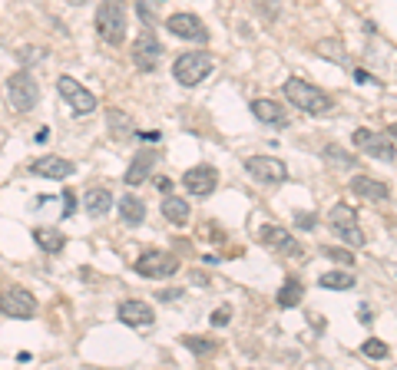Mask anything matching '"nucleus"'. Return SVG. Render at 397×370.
<instances>
[{
	"label": "nucleus",
	"instance_id": "nucleus-10",
	"mask_svg": "<svg viewBox=\"0 0 397 370\" xmlns=\"http://www.w3.org/2000/svg\"><path fill=\"white\" fill-rule=\"evenodd\" d=\"M133 63H136L140 73L159 69V63H163V43L156 40L152 30H142V34L136 36V43H133Z\"/></svg>",
	"mask_w": 397,
	"mask_h": 370
},
{
	"label": "nucleus",
	"instance_id": "nucleus-9",
	"mask_svg": "<svg viewBox=\"0 0 397 370\" xmlns=\"http://www.w3.org/2000/svg\"><path fill=\"white\" fill-rule=\"evenodd\" d=\"M245 172L262 185H281L288 179V165L278 156H252L245 159Z\"/></svg>",
	"mask_w": 397,
	"mask_h": 370
},
{
	"label": "nucleus",
	"instance_id": "nucleus-22",
	"mask_svg": "<svg viewBox=\"0 0 397 370\" xmlns=\"http://www.w3.org/2000/svg\"><path fill=\"white\" fill-rule=\"evenodd\" d=\"M119 219L126 221V225H142L146 221V202L142 198H136V196H123L119 198Z\"/></svg>",
	"mask_w": 397,
	"mask_h": 370
},
{
	"label": "nucleus",
	"instance_id": "nucleus-41",
	"mask_svg": "<svg viewBox=\"0 0 397 370\" xmlns=\"http://www.w3.org/2000/svg\"><path fill=\"white\" fill-rule=\"evenodd\" d=\"M70 4H76V7H80V4H86V0H70Z\"/></svg>",
	"mask_w": 397,
	"mask_h": 370
},
{
	"label": "nucleus",
	"instance_id": "nucleus-27",
	"mask_svg": "<svg viewBox=\"0 0 397 370\" xmlns=\"http://www.w3.org/2000/svg\"><path fill=\"white\" fill-rule=\"evenodd\" d=\"M182 344H186L192 354H198V357H209V354L219 350V344H215L212 337H196V334H186L182 337Z\"/></svg>",
	"mask_w": 397,
	"mask_h": 370
},
{
	"label": "nucleus",
	"instance_id": "nucleus-25",
	"mask_svg": "<svg viewBox=\"0 0 397 370\" xmlns=\"http://www.w3.org/2000/svg\"><path fill=\"white\" fill-rule=\"evenodd\" d=\"M304 298V285L298 278H285V285L278 288V308H298Z\"/></svg>",
	"mask_w": 397,
	"mask_h": 370
},
{
	"label": "nucleus",
	"instance_id": "nucleus-33",
	"mask_svg": "<svg viewBox=\"0 0 397 370\" xmlns=\"http://www.w3.org/2000/svg\"><path fill=\"white\" fill-rule=\"evenodd\" d=\"M338 235H341V238H344L348 245H358V248L368 242V238H364V231H361V225H354V228H344V231H338Z\"/></svg>",
	"mask_w": 397,
	"mask_h": 370
},
{
	"label": "nucleus",
	"instance_id": "nucleus-35",
	"mask_svg": "<svg viewBox=\"0 0 397 370\" xmlns=\"http://www.w3.org/2000/svg\"><path fill=\"white\" fill-rule=\"evenodd\" d=\"M73 212H76V196H73L70 189H67V192H63V219H67V215H73Z\"/></svg>",
	"mask_w": 397,
	"mask_h": 370
},
{
	"label": "nucleus",
	"instance_id": "nucleus-3",
	"mask_svg": "<svg viewBox=\"0 0 397 370\" xmlns=\"http://www.w3.org/2000/svg\"><path fill=\"white\" fill-rule=\"evenodd\" d=\"M173 76L179 86H198V83H206L212 76V57L206 50H186V53H179L173 63Z\"/></svg>",
	"mask_w": 397,
	"mask_h": 370
},
{
	"label": "nucleus",
	"instance_id": "nucleus-15",
	"mask_svg": "<svg viewBox=\"0 0 397 370\" xmlns=\"http://www.w3.org/2000/svg\"><path fill=\"white\" fill-rule=\"evenodd\" d=\"M156 162H159V152H156V149L136 152V156H133V162H129L126 175H123V182H126V185H142V182H146V179L152 175Z\"/></svg>",
	"mask_w": 397,
	"mask_h": 370
},
{
	"label": "nucleus",
	"instance_id": "nucleus-1",
	"mask_svg": "<svg viewBox=\"0 0 397 370\" xmlns=\"http://www.w3.org/2000/svg\"><path fill=\"white\" fill-rule=\"evenodd\" d=\"M281 92H285V100H288V103L298 106V109L308 113V116H328L331 109H335V100H331L321 86L308 83L304 76H288L285 86H281Z\"/></svg>",
	"mask_w": 397,
	"mask_h": 370
},
{
	"label": "nucleus",
	"instance_id": "nucleus-29",
	"mask_svg": "<svg viewBox=\"0 0 397 370\" xmlns=\"http://www.w3.org/2000/svg\"><path fill=\"white\" fill-rule=\"evenodd\" d=\"M361 354L368 360H384L387 354H391V347H387L384 341H377V337H368V341L361 344Z\"/></svg>",
	"mask_w": 397,
	"mask_h": 370
},
{
	"label": "nucleus",
	"instance_id": "nucleus-34",
	"mask_svg": "<svg viewBox=\"0 0 397 370\" xmlns=\"http://www.w3.org/2000/svg\"><path fill=\"white\" fill-rule=\"evenodd\" d=\"M17 57H20V63H34V60H43V57H47V50H43V46H24V50H20Z\"/></svg>",
	"mask_w": 397,
	"mask_h": 370
},
{
	"label": "nucleus",
	"instance_id": "nucleus-24",
	"mask_svg": "<svg viewBox=\"0 0 397 370\" xmlns=\"http://www.w3.org/2000/svg\"><path fill=\"white\" fill-rule=\"evenodd\" d=\"M106 126H109V136L113 139H129L136 136V126H133V119L126 113H119V109H109L106 113Z\"/></svg>",
	"mask_w": 397,
	"mask_h": 370
},
{
	"label": "nucleus",
	"instance_id": "nucleus-7",
	"mask_svg": "<svg viewBox=\"0 0 397 370\" xmlns=\"http://www.w3.org/2000/svg\"><path fill=\"white\" fill-rule=\"evenodd\" d=\"M57 92H60V100L70 106L76 116H90L96 109V96L86 90L76 76H67V73L57 76Z\"/></svg>",
	"mask_w": 397,
	"mask_h": 370
},
{
	"label": "nucleus",
	"instance_id": "nucleus-38",
	"mask_svg": "<svg viewBox=\"0 0 397 370\" xmlns=\"http://www.w3.org/2000/svg\"><path fill=\"white\" fill-rule=\"evenodd\" d=\"M159 298H163V301H173V298H182V288H173V291H163V294H159Z\"/></svg>",
	"mask_w": 397,
	"mask_h": 370
},
{
	"label": "nucleus",
	"instance_id": "nucleus-17",
	"mask_svg": "<svg viewBox=\"0 0 397 370\" xmlns=\"http://www.w3.org/2000/svg\"><path fill=\"white\" fill-rule=\"evenodd\" d=\"M258 238L269 245V248H278V252H285V254H298V252H302V245L295 242V238L281 228V225H262V228H258Z\"/></svg>",
	"mask_w": 397,
	"mask_h": 370
},
{
	"label": "nucleus",
	"instance_id": "nucleus-37",
	"mask_svg": "<svg viewBox=\"0 0 397 370\" xmlns=\"http://www.w3.org/2000/svg\"><path fill=\"white\" fill-rule=\"evenodd\" d=\"M136 11H140L142 23H149V20H152V11H149V7H146V0H140V4H136Z\"/></svg>",
	"mask_w": 397,
	"mask_h": 370
},
{
	"label": "nucleus",
	"instance_id": "nucleus-14",
	"mask_svg": "<svg viewBox=\"0 0 397 370\" xmlns=\"http://www.w3.org/2000/svg\"><path fill=\"white\" fill-rule=\"evenodd\" d=\"M348 189L354 192V196L371 198V202H387V198H391V185L381 182V179H374V175H364V172L354 175V179L348 182Z\"/></svg>",
	"mask_w": 397,
	"mask_h": 370
},
{
	"label": "nucleus",
	"instance_id": "nucleus-5",
	"mask_svg": "<svg viewBox=\"0 0 397 370\" xmlns=\"http://www.w3.org/2000/svg\"><path fill=\"white\" fill-rule=\"evenodd\" d=\"M136 275L142 278H152V281H163V278H173L179 271V258L173 252H163V248H149V252H142L136 261Z\"/></svg>",
	"mask_w": 397,
	"mask_h": 370
},
{
	"label": "nucleus",
	"instance_id": "nucleus-6",
	"mask_svg": "<svg viewBox=\"0 0 397 370\" xmlns=\"http://www.w3.org/2000/svg\"><path fill=\"white\" fill-rule=\"evenodd\" d=\"M351 142L358 146V152L371 156V159L394 162V156H397V142L391 139V132H377V129H354Z\"/></svg>",
	"mask_w": 397,
	"mask_h": 370
},
{
	"label": "nucleus",
	"instance_id": "nucleus-18",
	"mask_svg": "<svg viewBox=\"0 0 397 370\" xmlns=\"http://www.w3.org/2000/svg\"><path fill=\"white\" fill-rule=\"evenodd\" d=\"M252 116H255L258 123H269V126H285V123H288L285 106H281L278 100H269V96L252 100Z\"/></svg>",
	"mask_w": 397,
	"mask_h": 370
},
{
	"label": "nucleus",
	"instance_id": "nucleus-12",
	"mask_svg": "<svg viewBox=\"0 0 397 370\" xmlns=\"http://www.w3.org/2000/svg\"><path fill=\"white\" fill-rule=\"evenodd\" d=\"M182 185H186L189 196L206 198V196H212V192L219 189V172H215L212 165H192V169L182 175Z\"/></svg>",
	"mask_w": 397,
	"mask_h": 370
},
{
	"label": "nucleus",
	"instance_id": "nucleus-23",
	"mask_svg": "<svg viewBox=\"0 0 397 370\" xmlns=\"http://www.w3.org/2000/svg\"><path fill=\"white\" fill-rule=\"evenodd\" d=\"M328 221H331V228H354L358 225V208H351L348 202H335L331 205V212H328Z\"/></svg>",
	"mask_w": 397,
	"mask_h": 370
},
{
	"label": "nucleus",
	"instance_id": "nucleus-36",
	"mask_svg": "<svg viewBox=\"0 0 397 370\" xmlns=\"http://www.w3.org/2000/svg\"><path fill=\"white\" fill-rule=\"evenodd\" d=\"M156 189H159L163 196H169V192H173V179H166V175H159V179H156Z\"/></svg>",
	"mask_w": 397,
	"mask_h": 370
},
{
	"label": "nucleus",
	"instance_id": "nucleus-16",
	"mask_svg": "<svg viewBox=\"0 0 397 370\" xmlns=\"http://www.w3.org/2000/svg\"><path fill=\"white\" fill-rule=\"evenodd\" d=\"M73 169L76 165L63 156H40V159L30 162V172L43 175V179H67V175H73Z\"/></svg>",
	"mask_w": 397,
	"mask_h": 370
},
{
	"label": "nucleus",
	"instance_id": "nucleus-26",
	"mask_svg": "<svg viewBox=\"0 0 397 370\" xmlns=\"http://www.w3.org/2000/svg\"><path fill=\"white\" fill-rule=\"evenodd\" d=\"M318 285L328 291H351L358 281H354V275L351 271H325V275L318 278Z\"/></svg>",
	"mask_w": 397,
	"mask_h": 370
},
{
	"label": "nucleus",
	"instance_id": "nucleus-28",
	"mask_svg": "<svg viewBox=\"0 0 397 370\" xmlns=\"http://www.w3.org/2000/svg\"><path fill=\"white\" fill-rule=\"evenodd\" d=\"M318 57H325V60H335V63H344L348 60V53L341 50V43L338 40H318Z\"/></svg>",
	"mask_w": 397,
	"mask_h": 370
},
{
	"label": "nucleus",
	"instance_id": "nucleus-13",
	"mask_svg": "<svg viewBox=\"0 0 397 370\" xmlns=\"http://www.w3.org/2000/svg\"><path fill=\"white\" fill-rule=\"evenodd\" d=\"M116 317L123 324H129V327H149L156 321V311H152V304H146V301L129 298V301H119Z\"/></svg>",
	"mask_w": 397,
	"mask_h": 370
},
{
	"label": "nucleus",
	"instance_id": "nucleus-40",
	"mask_svg": "<svg viewBox=\"0 0 397 370\" xmlns=\"http://www.w3.org/2000/svg\"><path fill=\"white\" fill-rule=\"evenodd\" d=\"M387 132H391V139H394V142H397V123H394V126H391V129H387Z\"/></svg>",
	"mask_w": 397,
	"mask_h": 370
},
{
	"label": "nucleus",
	"instance_id": "nucleus-19",
	"mask_svg": "<svg viewBox=\"0 0 397 370\" xmlns=\"http://www.w3.org/2000/svg\"><path fill=\"white\" fill-rule=\"evenodd\" d=\"M163 215H166V221H173L175 228H182V225H189V219H192V208H189L186 198H179L169 192V196L163 198Z\"/></svg>",
	"mask_w": 397,
	"mask_h": 370
},
{
	"label": "nucleus",
	"instance_id": "nucleus-11",
	"mask_svg": "<svg viewBox=\"0 0 397 370\" xmlns=\"http://www.w3.org/2000/svg\"><path fill=\"white\" fill-rule=\"evenodd\" d=\"M166 30L173 36H179V40H196V43H206V40H209L206 23L189 11H179V13H173V17H166Z\"/></svg>",
	"mask_w": 397,
	"mask_h": 370
},
{
	"label": "nucleus",
	"instance_id": "nucleus-30",
	"mask_svg": "<svg viewBox=\"0 0 397 370\" xmlns=\"http://www.w3.org/2000/svg\"><path fill=\"white\" fill-rule=\"evenodd\" d=\"M325 156H328V162H335V165H354V159H351V156L341 149V146H328Z\"/></svg>",
	"mask_w": 397,
	"mask_h": 370
},
{
	"label": "nucleus",
	"instance_id": "nucleus-31",
	"mask_svg": "<svg viewBox=\"0 0 397 370\" xmlns=\"http://www.w3.org/2000/svg\"><path fill=\"white\" fill-rule=\"evenodd\" d=\"M325 258H331V261H338V265H344V268L354 261V254H351L348 248H325Z\"/></svg>",
	"mask_w": 397,
	"mask_h": 370
},
{
	"label": "nucleus",
	"instance_id": "nucleus-4",
	"mask_svg": "<svg viewBox=\"0 0 397 370\" xmlns=\"http://www.w3.org/2000/svg\"><path fill=\"white\" fill-rule=\"evenodd\" d=\"M7 100H11L13 113H30L40 103V86H36V80L30 76L27 67L13 69L11 76H7Z\"/></svg>",
	"mask_w": 397,
	"mask_h": 370
},
{
	"label": "nucleus",
	"instance_id": "nucleus-39",
	"mask_svg": "<svg viewBox=\"0 0 397 370\" xmlns=\"http://www.w3.org/2000/svg\"><path fill=\"white\" fill-rule=\"evenodd\" d=\"M298 225H302V228H311V225H315V215H298Z\"/></svg>",
	"mask_w": 397,
	"mask_h": 370
},
{
	"label": "nucleus",
	"instance_id": "nucleus-20",
	"mask_svg": "<svg viewBox=\"0 0 397 370\" xmlns=\"http://www.w3.org/2000/svg\"><path fill=\"white\" fill-rule=\"evenodd\" d=\"M113 208H116V202H113V192H109V189H90V192H86V212H90L93 219H103Z\"/></svg>",
	"mask_w": 397,
	"mask_h": 370
},
{
	"label": "nucleus",
	"instance_id": "nucleus-2",
	"mask_svg": "<svg viewBox=\"0 0 397 370\" xmlns=\"http://www.w3.org/2000/svg\"><path fill=\"white\" fill-rule=\"evenodd\" d=\"M96 34L109 46H123V40H126V0H100Z\"/></svg>",
	"mask_w": 397,
	"mask_h": 370
},
{
	"label": "nucleus",
	"instance_id": "nucleus-8",
	"mask_svg": "<svg viewBox=\"0 0 397 370\" xmlns=\"http://www.w3.org/2000/svg\"><path fill=\"white\" fill-rule=\"evenodd\" d=\"M0 314L17 317V321H30V317H36V298H34V291L20 288V285L4 288V291H0Z\"/></svg>",
	"mask_w": 397,
	"mask_h": 370
},
{
	"label": "nucleus",
	"instance_id": "nucleus-21",
	"mask_svg": "<svg viewBox=\"0 0 397 370\" xmlns=\"http://www.w3.org/2000/svg\"><path fill=\"white\" fill-rule=\"evenodd\" d=\"M34 242L43 248L47 254H60L63 252V245H67V235L60 228H47V225H40V228H34Z\"/></svg>",
	"mask_w": 397,
	"mask_h": 370
},
{
	"label": "nucleus",
	"instance_id": "nucleus-32",
	"mask_svg": "<svg viewBox=\"0 0 397 370\" xmlns=\"http://www.w3.org/2000/svg\"><path fill=\"white\" fill-rule=\"evenodd\" d=\"M209 321H212V327H225V324L232 321V308H229V304H222V308H215Z\"/></svg>",
	"mask_w": 397,
	"mask_h": 370
}]
</instances>
